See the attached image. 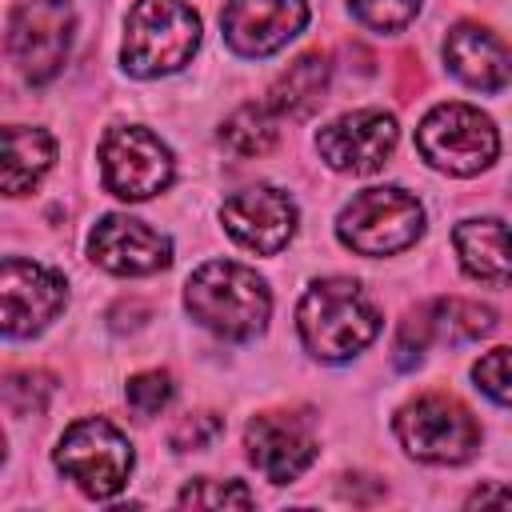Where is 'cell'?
I'll list each match as a JSON object with an SVG mask.
<instances>
[{"label": "cell", "mask_w": 512, "mask_h": 512, "mask_svg": "<svg viewBox=\"0 0 512 512\" xmlns=\"http://www.w3.org/2000/svg\"><path fill=\"white\" fill-rule=\"evenodd\" d=\"M56 468L72 476L92 500H108L128 484L132 472V444L128 436L108 424L104 416L76 420L56 448Z\"/></svg>", "instance_id": "6"}, {"label": "cell", "mask_w": 512, "mask_h": 512, "mask_svg": "<svg viewBox=\"0 0 512 512\" xmlns=\"http://www.w3.org/2000/svg\"><path fill=\"white\" fill-rule=\"evenodd\" d=\"M444 60L468 88L480 92H496L512 80V48L480 24H456L444 40Z\"/></svg>", "instance_id": "16"}, {"label": "cell", "mask_w": 512, "mask_h": 512, "mask_svg": "<svg viewBox=\"0 0 512 512\" xmlns=\"http://www.w3.org/2000/svg\"><path fill=\"white\" fill-rule=\"evenodd\" d=\"M296 328H300V340L312 356L348 360L376 340L380 312L356 280L332 276V280H320L304 292V300L296 308Z\"/></svg>", "instance_id": "2"}, {"label": "cell", "mask_w": 512, "mask_h": 512, "mask_svg": "<svg viewBox=\"0 0 512 512\" xmlns=\"http://www.w3.org/2000/svg\"><path fill=\"white\" fill-rule=\"evenodd\" d=\"M88 252L100 268H108L116 276H148V272L168 268V260H172V244L164 232L148 228L136 216H120V212L104 216L92 228Z\"/></svg>", "instance_id": "14"}, {"label": "cell", "mask_w": 512, "mask_h": 512, "mask_svg": "<svg viewBox=\"0 0 512 512\" xmlns=\"http://www.w3.org/2000/svg\"><path fill=\"white\" fill-rule=\"evenodd\" d=\"M456 256L468 276L504 284L512 280V224L504 220H464L452 232Z\"/></svg>", "instance_id": "17"}, {"label": "cell", "mask_w": 512, "mask_h": 512, "mask_svg": "<svg viewBox=\"0 0 512 512\" xmlns=\"http://www.w3.org/2000/svg\"><path fill=\"white\" fill-rule=\"evenodd\" d=\"M468 504H472V508H484V504H504V508H512V488H476V492L468 496Z\"/></svg>", "instance_id": "28"}, {"label": "cell", "mask_w": 512, "mask_h": 512, "mask_svg": "<svg viewBox=\"0 0 512 512\" xmlns=\"http://www.w3.org/2000/svg\"><path fill=\"white\" fill-rule=\"evenodd\" d=\"M52 156H56V144L44 128L8 124L4 128V192L24 196L52 168Z\"/></svg>", "instance_id": "19"}, {"label": "cell", "mask_w": 512, "mask_h": 512, "mask_svg": "<svg viewBox=\"0 0 512 512\" xmlns=\"http://www.w3.org/2000/svg\"><path fill=\"white\" fill-rule=\"evenodd\" d=\"M200 48V16L184 0H136L124 20V68L132 76H164Z\"/></svg>", "instance_id": "3"}, {"label": "cell", "mask_w": 512, "mask_h": 512, "mask_svg": "<svg viewBox=\"0 0 512 512\" xmlns=\"http://www.w3.org/2000/svg\"><path fill=\"white\" fill-rule=\"evenodd\" d=\"M316 148H320L324 164L336 172H356V176L376 172L396 148V120L384 108L348 112V116L332 120L328 128H320Z\"/></svg>", "instance_id": "11"}, {"label": "cell", "mask_w": 512, "mask_h": 512, "mask_svg": "<svg viewBox=\"0 0 512 512\" xmlns=\"http://www.w3.org/2000/svg\"><path fill=\"white\" fill-rule=\"evenodd\" d=\"M184 304L196 324H204L208 332H216L224 340L256 336L272 312L268 284L236 260L200 264L184 284Z\"/></svg>", "instance_id": "1"}, {"label": "cell", "mask_w": 512, "mask_h": 512, "mask_svg": "<svg viewBox=\"0 0 512 512\" xmlns=\"http://www.w3.org/2000/svg\"><path fill=\"white\" fill-rule=\"evenodd\" d=\"M420 328L428 340H444V344H468V340H480L496 328V312L488 304H476V300H460V296H448V300H436L420 312Z\"/></svg>", "instance_id": "20"}, {"label": "cell", "mask_w": 512, "mask_h": 512, "mask_svg": "<svg viewBox=\"0 0 512 512\" xmlns=\"http://www.w3.org/2000/svg\"><path fill=\"white\" fill-rule=\"evenodd\" d=\"M56 380L48 372H12L4 380V404L12 416H32V412H44L48 396H52Z\"/></svg>", "instance_id": "22"}, {"label": "cell", "mask_w": 512, "mask_h": 512, "mask_svg": "<svg viewBox=\"0 0 512 512\" xmlns=\"http://www.w3.org/2000/svg\"><path fill=\"white\" fill-rule=\"evenodd\" d=\"M420 0H352V12L360 24L376 28V32H396L416 16Z\"/></svg>", "instance_id": "26"}, {"label": "cell", "mask_w": 512, "mask_h": 512, "mask_svg": "<svg viewBox=\"0 0 512 512\" xmlns=\"http://www.w3.org/2000/svg\"><path fill=\"white\" fill-rule=\"evenodd\" d=\"M420 232L424 208L404 188H364L344 204L336 220V236L360 256H392L416 244Z\"/></svg>", "instance_id": "4"}, {"label": "cell", "mask_w": 512, "mask_h": 512, "mask_svg": "<svg viewBox=\"0 0 512 512\" xmlns=\"http://www.w3.org/2000/svg\"><path fill=\"white\" fill-rule=\"evenodd\" d=\"M244 440H248V460L272 484L296 480L316 460V436H312V428H308L304 416H288V412L256 416L248 424Z\"/></svg>", "instance_id": "15"}, {"label": "cell", "mask_w": 512, "mask_h": 512, "mask_svg": "<svg viewBox=\"0 0 512 512\" xmlns=\"http://www.w3.org/2000/svg\"><path fill=\"white\" fill-rule=\"evenodd\" d=\"M396 436L408 448V456L424 464H464L480 448V428L472 412L444 392H428L400 408Z\"/></svg>", "instance_id": "5"}, {"label": "cell", "mask_w": 512, "mask_h": 512, "mask_svg": "<svg viewBox=\"0 0 512 512\" xmlns=\"http://www.w3.org/2000/svg\"><path fill=\"white\" fill-rule=\"evenodd\" d=\"M416 148L432 168H444L452 176H472L496 160V128L492 120L472 104H436L420 128Z\"/></svg>", "instance_id": "7"}, {"label": "cell", "mask_w": 512, "mask_h": 512, "mask_svg": "<svg viewBox=\"0 0 512 512\" xmlns=\"http://www.w3.org/2000/svg\"><path fill=\"white\" fill-rule=\"evenodd\" d=\"M124 396H128V408H132L136 416H156V412L172 400V376H168V372H160V368L140 372V376H132V380H128Z\"/></svg>", "instance_id": "25"}, {"label": "cell", "mask_w": 512, "mask_h": 512, "mask_svg": "<svg viewBox=\"0 0 512 512\" xmlns=\"http://www.w3.org/2000/svg\"><path fill=\"white\" fill-rule=\"evenodd\" d=\"M104 188L120 200H148L172 184V152L148 128H112L100 144Z\"/></svg>", "instance_id": "9"}, {"label": "cell", "mask_w": 512, "mask_h": 512, "mask_svg": "<svg viewBox=\"0 0 512 512\" xmlns=\"http://www.w3.org/2000/svg\"><path fill=\"white\" fill-rule=\"evenodd\" d=\"M308 24L304 0H228L220 12L224 40L240 56H272Z\"/></svg>", "instance_id": "13"}, {"label": "cell", "mask_w": 512, "mask_h": 512, "mask_svg": "<svg viewBox=\"0 0 512 512\" xmlns=\"http://www.w3.org/2000/svg\"><path fill=\"white\" fill-rule=\"evenodd\" d=\"M280 136V124L272 116V104H244L220 124V144L232 156H264Z\"/></svg>", "instance_id": "21"}, {"label": "cell", "mask_w": 512, "mask_h": 512, "mask_svg": "<svg viewBox=\"0 0 512 512\" xmlns=\"http://www.w3.org/2000/svg\"><path fill=\"white\" fill-rule=\"evenodd\" d=\"M72 4L68 0H20L8 16V52L24 80H52L72 48Z\"/></svg>", "instance_id": "8"}, {"label": "cell", "mask_w": 512, "mask_h": 512, "mask_svg": "<svg viewBox=\"0 0 512 512\" xmlns=\"http://www.w3.org/2000/svg\"><path fill=\"white\" fill-rule=\"evenodd\" d=\"M180 504L192 508H252V492L240 480H192L180 492Z\"/></svg>", "instance_id": "24"}, {"label": "cell", "mask_w": 512, "mask_h": 512, "mask_svg": "<svg viewBox=\"0 0 512 512\" xmlns=\"http://www.w3.org/2000/svg\"><path fill=\"white\" fill-rule=\"evenodd\" d=\"M220 432H224V420H220L216 412H196V416L188 412V416L172 428L168 440H172V448H180V452H188V448L196 452V448H208Z\"/></svg>", "instance_id": "27"}, {"label": "cell", "mask_w": 512, "mask_h": 512, "mask_svg": "<svg viewBox=\"0 0 512 512\" xmlns=\"http://www.w3.org/2000/svg\"><path fill=\"white\" fill-rule=\"evenodd\" d=\"M220 220L232 232V240H240L244 248L260 252V256H272L296 232V204L288 192H280L272 184H252L224 200Z\"/></svg>", "instance_id": "12"}, {"label": "cell", "mask_w": 512, "mask_h": 512, "mask_svg": "<svg viewBox=\"0 0 512 512\" xmlns=\"http://www.w3.org/2000/svg\"><path fill=\"white\" fill-rule=\"evenodd\" d=\"M328 56L324 52H304L300 60H292L284 72H280V80L272 84V92H268V104H272V112H280V116H308V112H316L320 108V100H324V88H328Z\"/></svg>", "instance_id": "18"}, {"label": "cell", "mask_w": 512, "mask_h": 512, "mask_svg": "<svg viewBox=\"0 0 512 512\" xmlns=\"http://www.w3.org/2000/svg\"><path fill=\"white\" fill-rule=\"evenodd\" d=\"M472 380L496 404H512V348H492L472 364Z\"/></svg>", "instance_id": "23"}, {"label": "cell", "mask_w": 512, "mask_h": 512, "mask_svg": "<svg viewBox=\"0 0 512 512\" xmlns=\"http://www.w3.org/2000/svg\"><path fill=\"white\" fill-rule=\"evenodd\" d=\"M0 296H4V336H12V340L36 336L48 320H56V312L68 300L60 272H52L36 260H20V256L4 260Z\"/></svg>", "instance_id": "10"}]
</instances>
